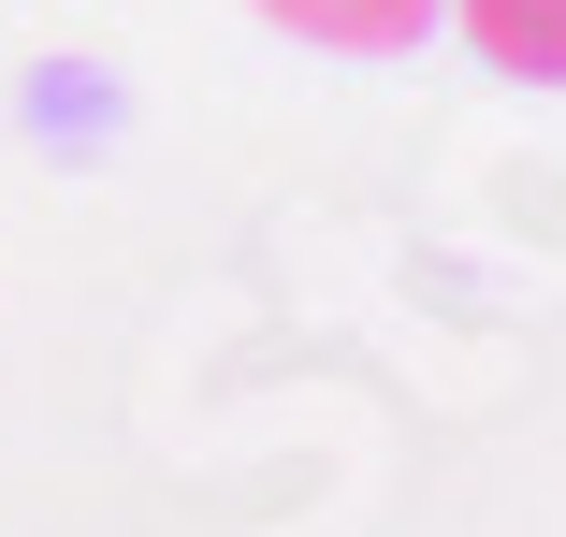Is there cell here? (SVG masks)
I'll return each instance as SVG.
<instances>
[{"label":"cell","instance_id":"cell-1","mask_svg":"<svg viewBox=\"0 0 566 537\" xmlns=\"http://www.w3.org/2000/svg\"><path fill=\"white\" fill-rule=\"evenodd\" d=\"M248 15H276L291 44H334V59H407L450 0H248Z\"/></svg>","mask_w":566,"mask_h":537},{"label":"cell","instance_id":"cell-2","mask_svg":"<svg viewBox=\"0 0 566 537\" xmlns=\"http://www.w3.org/2000/svg\"><path fill=\"white\" fill-rule=\"evenodd\" d=\"M450 15H465V44H480L494 73L566 87V0H450Z\"/></svg>","mask_w":566,"mask_h":537}]
</instances>
